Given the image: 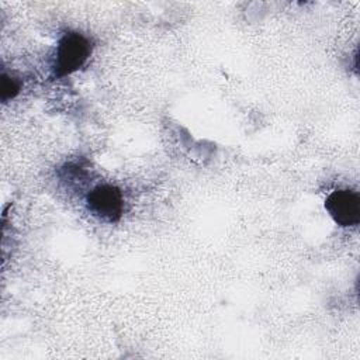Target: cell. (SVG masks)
I'll return each mask as SVG.
<instances>
[{
    "label": "cell",
    "mask_w": 360,
    "mask_h": 360,
    "mask_svg": "<svg viewBox=\"0 0 360 360\" xmlns=\"http://www.w3.org/2000/svg\"><path fill=\"white\" fill-rule=\"evenodd\" d=\"M91 42L80 32H65L56 45L52 77H63L79 70L91 53Z\"/></svg>",
    "instance_id": "6da1fadb"
},
{
    "label": "cell",
    "mask_w": 360,
    "mask_h": 360,
    "mask_svg": "<svg viewBox=\"0 0 360 360\" xmlns=\"http://www.w3.org/2000/svg\"><path fill=\"white\" fill-rule=\"evenodd\" d=\"M87 208L89 211L105 221V222H118L122 210H124V198L122 193L118 187L112 184H100L94 187L89 194H87Z\"/></svg>",
    "instance_id": "7a4b0ae2"
},
{
    "label": "cell",
    "mask_w": 360,
    "mask_h": 360,
    "mask_svg": "<svg viewBox=\"0 0 360 360\" xmlns=\"http://www.w3.org/2000/svg\"><path fill=\"white\" fill-rule=\"evenodd\" d=\"M325 210L340 226H353L360 221V197L349 188L335 190L325 200Z\"/></svg>",
    "instance_id": "3957f363"
},
{
    "label": "cell",
    "mask_w": 360,
    "mask_h": 360,
    "mask_svg": "<svg viewBox=\"0 0 360 360\" xmlns=\"http://www.w3.org/2000/svg\"><path fill=\"white\" fill-rule=\"evenodd\" d=\"M21 90V83L7 73H1L0 79V98L3 103L14 98Z\"/></svg>",
    "instance_id": "277c9868"
}]
</instances>
